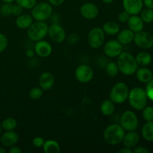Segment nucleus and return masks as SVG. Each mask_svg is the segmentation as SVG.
Listing matches in <instances>:
<instances>
[{
  "label": "nucleus",
  "instance_id": "f257e3e1",
  "mask_svg": "<svg viewBox=\"0 0 153 153\" xmlns=\"http://www.w3.org/2000/svg\"><path fill=\"white\" fill-rule=\"evenodd\" d=\"M119 71L125 76H131L134 74L138 68V64L135 58L127 52H123L117 60Z\"/></svg>",
  "mask_w": 153,
  "mask_h": 153
},
{
  "label": "nucleus",
  "instance_id": "f03ea898",
  "mask_svg": "<svg viewBox=\"0 0 153 153\" xmlns=\"http://www.w3.org/2000/svg\"><path fill=\"white\" fill-rule=\"evenodd\" d=\"M125 134V130L120 125L113 123L105 128L103 132V138L106 143L111 146H115L123 141Z\"/></svg>",
  "mask_w": 153,
  "mask_h": 153
},
{
  "label": "nucleus",
  "instance_id": "7ed1b4c3",
  "mask_svg": "<svg viewBox=\"0 0 153 153\" xmlns=\"http://www.w3.org/2000/svg\"><path fill=\"white\" fill-rule=\"evenodd\" d=\"M147 98L145 90L140 87L132 88L128 93V100L129 104L135 110H143L147 104Z\"/></svg>",
  "mask_w": 153,
  "mask_h": 153
},
{
  "label": "nucleus",
  "instance_id": "20e7f679",
  "mask_svg": "<svg viewBox=\"0 0 153 153\" xmlns=\"http://www.w3.org/2000/svg\"><path fill=\"white\" fill-rule=\"evenodd\" d=\"M52 13H53L52 5L46 1L37 3L31 8V16L35 21L45 22L52 16Z\"/></svg>",
  "mask_w": 153,
  "mask_h": 153
},
{
  "label": "nucleus",
  "instance_id": "39448f33",
  "mask_svg": "<svg viewBox=\"0 0 153 153\" xmlns=\"http://www.w3.org/2000/svg\"><path fill=\"white\" fill-rule=\"evenodd\" d=\"M48 28L49 26L45 22L36 21L27 29V36L31 41L43 40L48 34Z\"/></svg>",
  "mask_w": 153,
  "mask_h": 153
},
{
  "label": "nucleus",
  "instance_id": "423d86ee",
  "mask_svg": "<svg viewBox=\"0 0 153 153\" xmlns=\"http://www.w3.org/2000/svg\"><path fill=\"white\" fill-rule=\"evenodd\" d=\"M128 93L129 89L126 84L118 82L111 88L109 97L114 104H122L128 100Z\"/></svg>",
  "mask_w": 153,
  "mask_h": 153
},
{
  "label": "nucleus",
  "instance_id": "0eeeda50",
  "mask_svg": "<svg viewBox=\"0 0 153 153\" xmlns=\"http://www.w3.org/2000/svg\"><path fill=\"white\" fill-rule=\"evenodd\" d=\"M105 34L102 28L100 27L93 28L89 31L88 35V43L93 49H99L105 43Z\"/></svg>",
  "mask_w": 153,
  "mask_h": 153
},
{
  "label": "nucleus",
  "instance_id": "6e6552de",
  "mask_svg": "<svg viewBox=\"0 0 153 153\" xmlns=\"http://www.w3.org/2000/svg\"><path fill=\"white\" fill-rule=\"evenodd\" d=\"M120 125L125 131H135L138 126V119L134 112L126 111L122 114L120 120Z\"/></svg>",
  "mask_w": 153,
  "mask_h": 153
},
{
  "label": "nucleus",
  "instance_id": "1a4fd4ad",
  "mask_svg": "<svg viewBox=\"0 0 153 153\" xmlns=\"http://www.w3.org/2000/svg\"><path fill=\"white\" fill-rule=\"evenodd\" d=\"M94 76V70L87 64H81L75 71V76L78 82L82 84H87L91 82Z\"/></svg>",
  "mask_w": 153,
  "mask_h": 153
},
{
  "label": "nucleus",
  "instance_id": "9d476101",
  "mask_svg": "<svg viewBox=\"0 0 153 153\" xmlns=\"http://www.w3.org/2000/svg\"><path fill=\"white\" fill-rule=\"evenodd\" d=\"M133 41L140 49H147L153 46V37L146 31H140L134 33Z\"/></svg>",
  "mask_w": 153,
  "mask_h": 153
},
{
  "label": "nucleus",
  "instance_id": "9b49d317",
  "mask_svg": "<svg viewBox=\"0 0 153 153\" xmlns=\"http://www.w3.org/2000/svg\"><path fill=\"white\" fill-rule=\"evenodd\" d=\"M103 51L109 58H117L123 52V46L117 40H111L105 43Z\"/></svg>",
  "mask_w": 153,
  "mask_h": 153
},
{
  "label": "nucleus",
  "instance_id": "f8f14e48",
  "mask_svg": "<svg viewBox=\"0 0 153 153\" xmlns=\"http://www.w3.org/2000/svg\"><path fill=\"white\" fill-rule=\"evenodd\" d=\"M48 35L52 41L56 43H61L66 40L65 30L58 23H52L49 26Z\"/></svg>",
  "mask_w": 153,
  "mask_h": 153
},
{
  "label": "nucleus",
  "instance_id": "ddd939ff",
  "mask_svg": "<svg viewBox=\"0 0 153 153\" xmlns=\"http://www.w3.org/2000/svg\"><path fill=\"white\" fill-rule=\"evenodd\" d=\"M123 7L130 15H137L143 10V0H123Z\"/></svg>",
  "mask_w": 153,
  "mask_h": 153
},
{
  "label": "nucleus",
  "instance_id": "4468645a",
  "mask_svg": "<svg viewBox=\"0 0 153 153\" xmlns=\"http://www.w3.org/2000/svg\"><path fill=\"white\" fill-rule=\"evenodd\" d=\"M100 10L94 3L86 2L81 6L80 13L85 19H94L98 16Z\"/></svg>",
  "mask_w": 153,
  "mask_h": 153
},
{
  "label": "nucleus",
  "instance_id": "2eb2a0df",
  "mask_svg": "<svg viewBox=\"0 0 153 153\" xmlns=\"http://www.w3.org/2000/svg\"><path fill=\"white\" fill-rule=\"evenodd\" d=\"M34 52L40 58H47L52 54V46L46 40H39L34 45Z\"/></svg>",
  "mask_w": 153,
  "mask_h": 153
},
{
  "label": "nucleus",
  "instance_id": "dca6fc26",
  "mask_svg": "<svg viewBox=\"0 0 153 153\" xmlns=\"http://www.w3.org/2000/svg\"><path fill=\"white\" fill-rule=\"evenodd\" d=\"M39 87L43 91H49L55 84L54 76L49 72H44L39 76Z\"/></svg>",
  "mask_w": 153,
  "mask_h": 153
},
{
  "label": "nucleus",
  "instance_id": "f3484780",
  "mask_svg": "<svg viewBox=\"0 0 153 153\" xmlns=\"http://www.w3.org/2000/svg\"><path fill=\"white\" fill-rule=\"evenodd\" d=\"M19 140V136L17 133L14 131H6L5 132L1 134L0 137V141H1L2 146L4 147H11L15 146Z\"/></svg>",
  "mask_w": 153,
  "mask_h": 153
},
{
  "label": "nucleus",
  "instance_id": "a211bd4d",
  "mask_svg": "<svg viewBox=\"0 0 153 153\" xmlns=\"http://www.w3.org/2000/svg\"><path fill=\"white\" fill-rule=\"evenodd\" d=\"M139 140V134L135 131H129L127 134H125L122 142L126 147L133 148L137 144Z\"/></svg>",
  "mask_w": 153,
  "mask_h": 153
},
{
  "label": "nucleus",
  "instance_id": "6ab92c4d",
  "mask_svg": "<svg viewBox=\"0 0 153 153\" xmlns=\"http://www.w3.org/2000/svg\"><path fill=\"white\" fill-rule=\"evenodd\" d=\"M127 23H128V28L134 33L142 31L143 28V20L140 16L137 15H131Z\"/></svg>",
  "mask_w": 153,
  "mask_h": 153
},
{
  "label": "nucleus",
  "instance_id": "aec40b11",
  "mask_svg": "<svg viewBox=\"0 0 153 153\" xmlns=\"http://www.w3.org/2000/svg\"><path fill=\"white\" fill-rule=\"evenodd\" d=\"M34 22V19L29 14L22 13L16 17V25L20 29H28L30 25Z\"/></svg>",
  "mask_w": 153,
  "mask_h": 153
},
{
  "label": "nucleus",
  "instance_id": "412c9836",
  "mask_svg": "<svg viewBox=\"0 0 153 153\" xmlns=\"http://www.w3.org/2000/svg\"><path fill=\"white\" fill-rule=\"evenodd\" d=\"M134 33L128 28V29H124L118 32L117 40L123 45H128L131 43L134 40Z\"/></svg>",
  "mask_w": 153,
  "mask_h": 153
},
{
  "label": "nucleus",
  "instance_id": "4be33fe9",
  "mask_svg": "<svg viewBox=\"0 0 153 153\" xmlns=\"http://www.w3.org/2000/svg\"><path fill=\"white\" fill-rule=\"evenodd\" d=\"M136 77L142 83H147L152 79V73L146 67H140L136 71Z\"/></svg>",
  "mask_w": 153,
  "mask_h": 153
},
{
  "label": "nucleus",
  "instance_id": "5701e85b",
  "mask_svg": "<svg viewBox=\"0 0 153 153\" xmlns=\"http://www.w3.org/2000/svg\"><path fill=\"white\" fill-rule=\"evenodd\" d=\"M102 30L108 35H115L120 31L119 24L114 21H108L103 25Z\"/></svg>",
  "mask_w": 153,
  "mask_h": 153
},
{
  "label": "nucleus",
  "instance_id": "b1692460",
  "mask_svg": "<svg viewBox=\"0 0 153 153\" xmlns=\"http://www.w3.org/2000/svg\"><path fill=\"white\" fill-rule=\"evenodd\" d=\"M100 111L104 116L109 117L114 114L115 111L114 103L109 99L102 102L100 106Z\"/></svg>",
  "mask_w": 153,
  "mask_h": 153
},
{
  "label": "nucleus",
  "instance_id": "393cba45",
  "mask_svg": "<svg viewBox=\"0 0 153 153\" xmlns=\"http://www.w3.org/2000/svg\"><path fill=\"white\" fill-rule=\"evenodd\" d=\"M43 151L46 153H59L61 152V147L56 140H47L44 142L43 146Z\"/></svg>",
  "mask_w": 153,
  "mask_h": 153
},
{
  "label": "nucleus",
  "instance_id": "a878e982",
  "mask_svg": "<svg viewBox=\"0 0 153 153\" xmlns=\"http://www.w3.org/2000/svg\"><path fill=\"white\" fill-rule=\"evenodd\" d=\"M135 59L138 65L146 67L149 65L152 61V56L148 52H141L137 54V56L135 57Z\"/></svg>",
  "mask_w": 153,
  "mask_h": 153
},
{
  "label": "nucleus",
  "instance_id": "bb28decb",
  "mask_svg": "<svg viewBox=\"0 0 153 153\" xmlns=\"http://www.w3.org/2000/svg\"><path fill=\"white\" fill-rule=\"evenodd\" d=\"M142 136L147 141H153V121L147 122L142 128Z\"/></svg>",
  "mask_w": 153,
  "mask_h": 153
},
{
  "label": "nucleus",
  "instance_id": "cd10ccee",
  "mask_svg": "<svg viewBox=\"0 0 153 153\" xmlns=\"http://www.w3.org/2000/svg\"><path fill=\"white\" fill-rule=\"evenodd\" d=\"M1 128L5 131H13L17 126V122L13 117H7L1 123Z\"/></svg>",
  "mask_w": 153,
  "mask_h": 153
},
{
  "label": "nucleus",
  "instance_id": "c85d7f7f",
  "mask_svg": "<svg viewBox=\"0 0 153 153\" xmlns=\"http://www.w3.org/2000/svg\"><path fill=\"white\" fill-rule=\"evenodd\" d=\"M105 72L110 77H115L117 76L120 71L117 63L114 62V61L108 63L105 67Z\"/></svg>",
  "mask_w": 153,
  "mask_h": 153
},
{
  "label": "nucleus",
  "instance_id": "c756f323",
  "mask_svg": "<svg viewBox=\"0 0 153 153\" xmlns=\"http://www.w3.org/2000/svg\"><path fill=\"white\" fill-rule=\"evenodd\" d=\"M140 18L143 22L150 23L153 21V9L146 8L140 11Z\"/></svg>",
  "mask_w": 153,
  "mask_h": 153
},
{
  "label": "nucleus",
  "instance_id": "7c9ffc66",
  "mask_svg": "<svg viewBox=\"0 0 153 153\" xmlns=\"http://www.w3.org/2000/svg\"><path fill=\"white\" fill-rule=\"evenodd\" d=\"M29 97L31 100H37L42 97L43 94V90L40 87H34L32 88L29 91Z\"/></svg>",
  "mask_w": 153,
  "mask_h": 153
},
{
  "label": "nucleus",
  "instance_id": "2f4dec72",
  "mask_svg": "<svg viewBox=\"0 0 153 153\" xmlns=\"http://www.w3.org/2000/svg\"><path fill=\"white\" fill-rule=\"evenodd\" d=\"M16 1V4L20 5L23 9H30L32 8L36 4H37V0H15Z\"/></svg>",
  "mask_w": 153,
  "mask_h": 153
},
{
  "label": "nucleus",
  "instance_id": "473e14b6",
  "mask_svg": "<svg viewBox=\"0 0 153 153\" xmlns=\"http://www.w3.org/2000/svg\"><path fill=\"white\" fill-rule=\"evenodd\" d=\"M12 3H4L0 7V13L3 16H9L12 15Z\"/></svg>",
  "mask_w": 153,
  "mask_h": 153
},
{
  "label": "nucleus",
  "instance_id": "72a5a7b5",
  "mask_svg": "<svg viewBox=\"0 0 153 153\" xmlns=\"http://www.w3.org/2000/svg\"><path fill=\"white\" fill-rule=\"evenodd\" d=\"M142 116L144 120L146 122H150L153 121V108L148 106V107H145L143 109V112H142Z\"/></svg>",
  "mask_w": 153,
  "mask_h": 153
},
{
  "label": "nucleus",
  "instance_id": "f704fd0d",
  "mask_svg": "<svg viewBox=\"0 0 153 153\" xmlns=\"http://www.w3.org/2000/svg\"><path fill=\"white\" fill-rule=\"evenodd\" d=\"M79 39L80 38H79V34H76V33H72V34L68 35L67 38V41L70 46H75L79 41Z\"/></svg>",
  "mask_w": 153,
  "mask_h": 153
},
{
  "label": "nucleus",
  "instance_id": "c9c22d12",
  "mask_svg": "<svg viewBox=\"0 0 153 153\" xmlns=\"http://www.w3.org/2000/svg\"><path fill=\"white\" fill-rule=\"evenodd\" d=\"M7 44H8V40L7 37L4 34L0 33V53L5 50Z\"/></svg>",
  "mask_w": 153,
  "mask_h": 153
},
{
  "label": "nucleus",
  "instance_id": "e433bc0d",
  "mask_svg": "<svg viewBox=\"0 0 153 153\" xmlns=\"http://www.w3.org/2000/svg\"><path fill=\"white\" fill-rule=\"evenodd\" d=\"M145 91L148 98L153 101V78L149 82H147Z\"/></svg>",
  "mask_w": 153,
  "mask_h": 153
},
{
  "label": "nucleus",
  "instance_id": "4c0bfd02",
  "mask_svg": "<svg viewBox=\"0 0 153 153\" xmlns=\"http://www.w3.org/2000/svg\"><path fill=\"white\" fill-rule=\"evenodd\" d=\"M130 16H131V15H130L128 12L126 11V10H124L119 13V15H118V19H119L120 22H123V23H126V22H128Z\"/></svg>",
  "mask_w": 153,
  "mask_h": 153
},
{
  "label": "nucleus",
  "instance_id": "58836bf2",
  "mask_svg": "<svg viewBox=\"0 0 153 153\" xmlns=\"http://www.w3.org/2000/svg\"><path fill=\"white\" fill-rule=\"evenodd\" d=\"M23 11V8L19 4H13V8H12V15L15 16H19L21 15Z\"/></svg>",
  "mask_w": 153,
  "mask_h": 153
},
{
  "label": "nucleus",
  "instance_id": "ea45409f",
  "mask_svg": "<svg viewBox=\"0 0 153 153\" xmlns=\"http://www.w3.org/2000/svg\"><path fill=\"white\" fill-rule=\"evenodd\" d=\"M45 140H43V138L40 137H34L32 140V144L34 145L35 147L37 148H40L43 147V144H44Z\"/></svg>",
  "mask_w": 153,
  "mask_h": 153
},
{
  "label": "nucleus",
  "instance_id": "a19ab883",
  "mask_svg": "<svg viewBox=\"0 0 153 153\" xmlns=\"http://www.w3.org/2000/svg\"><path fill=\"white\" fill-rule=\"evenodd\" d=\"M133 152L134 153H149V151L146 148L143 147V146H138V147H134L132 149Z\"/></svg>",
  "mask_w": 153,
  "mask_h": 153
},
{
  "label": "nucleus",
  "instance_id": "79ce46f5",
  "mask_svg": "<svg viewBox=\"0 0 153 153\" xmlns=\"http://www.w3.org/2000/svg\"><path fill=\"white\" fill-rule=\"evenodd\" d=\"M65 1V0H49V4L52 6H60Z\"/></svg>",
  "mask_w": 153,
  "mask_h": 153
},
{
  "label": "nucleus",
  "instance_id": "37998d69",
  "mask_svg": "<svg viewBox=\"0 0 153 153\" xmlns=\"http://www.w3.org/2000/svg\"><path fill=\"white\" fill-rule=\"evenodd\" d=\"M22 152V150L20 149V148L15 146H11V147H10V149H9L8 150L9 153H21Z\"/></svg>",
  "mask_w": 153,
  "mask_h": 153
},
{
  "label": "nucleus",
  "instance_id": "c03bdc74",
  "mask_svg": "<svg viewBox=\"0 0 153 153\" xmlns=\"http://www.w3.org/2000/svg\"><path fill=\"white\" fill-rule=\"evenodd\" d=\"M143 2L147 8L153 9V0H143Z\"/></svg>",
  "mask_w": 153,
  "mask_h": 153
},
{
  "label": "nucleus",
  "instance_id": "a18cd8bd",
  "mask_svg": "<svg viewBox=\"0 0 153 153\" xmlns=\"http://www.w3.org/2000/svg\"><path fill=\"white\" fill-rule=\"evenodd\" d=\"M119 153H133V150L131 149V148H128V147H124L122 148L121 149H120L118 151Z\"/></svg>",
  "mask_w": 153,
  "mask_h": 153
},
{
  "label": "nucleus",
  "instance_id": "49530a36",
  "mask_svg": "<svg viewBox=\"0 0 153 153\" xmlns=\"http://www.w3.org/2000/svg\"><path fill=\"white\" fill-rule=\"evenodd\" d=\"M34 54H35V52H34V50H33V49H28V50L25 52V55H26V56L30 58H34Z\"/></svg>",
  "mask_w": 153,
  "mask_h": 153
},
{
  "label": "nucleus",
  "instance_id": "de8ad7c7",
  "mask_svg": "<svg viewBox=\"0 0 153 153\" xmlns=\"http://www.w3.org/2000/svg\"><path fill=\"white\" fill-rule=\"evenodd\" d=\"M102 2L105 3V4H111V3L113 2L114 0H102Z\"/></svg>",
  "mask_w": 153,
  "mask_h": 153
},
{
  "label": "nucleus",
  "instance_id": "09e8293b",
  "mask_svg": "<svg viewBox=\"0 0 153 153\" xmlns=\"http://www.w3.org/2000/svg\"><path fill=\"white\" fill-rule=\"evenodd\" d=\"M4 3H12L15 1V0H1Z\"/></svg>",
  "mask_w": 153,
  "mask_h": 153
},
{
  "label": "nucleus",
  "instance_id": "8fccbe9b",
  "mask_svg": "<svg viewBox=\"0 0 153 153\" xmlns=\"http://www.w3.org/2000/svg\"><path fill=\"white\" fill-rule=\"evenodd\" d=\"M6 149L4 147H0V153H5Z\"/></svg>",
  "mask_w": 153,
  "mask_h": 153
},
{
  "label": "nucleus",
  "instance_id": "3c124183",
  "mask_svg": "<svg viewBox=\"0 0 153 153\" xmlns=\"http://www.w3.org/2000/svg\"><path fill=\"white\" fill-rule=\"evenodd\" d=\"M1 129H2V128H1V126L0 125V134H1Z\"/></svg>",
  "mask_w": 153,
  "mask_h": 153
}]
</instances>
